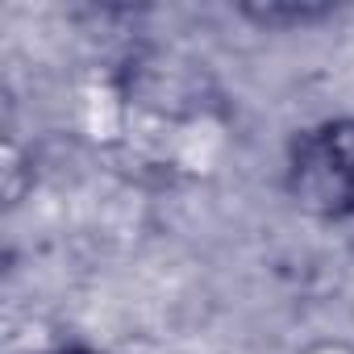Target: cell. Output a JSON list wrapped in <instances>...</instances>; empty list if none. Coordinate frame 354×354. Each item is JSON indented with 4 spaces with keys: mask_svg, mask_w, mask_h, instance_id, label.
I'll use <instances>...</instances> for the list:
<instances>
[{
    "mask_svg": "<svg viewBox=\"0 0 354 354\" xmlns=\"http://www.w3.org/2000/svg\"><path fill=\"white\" fill-rule=\"evenodd\" d=\"M288 192L313 217H354V117L325 121L292 142Z\"/></svg>",
    "mask_w": 354,
    "mask_h": 354,
    "instance_id": "6da1fadb",
    "label": "cell"
},
{
    "mask_svg": "<svg viewBox=\"0 0 354 354\" xmlns=\"http://www.w3.org/2000/svg\"><path fill=\"white\" fill-rule=\"evenodd\" d=\"M242 13H246V17H254V21H263V26H304V21L325 17V13H329V5H267V9L246 5Z\"/></svg>",
    "mask_w": 354,
    "mask_h": 354,
    "instance_id": "7a4b0ae2",
    "label": "cell"
},
{
    "mask_svg": "<svg viewBox=\"0 0 354 354\" xmlns=\"http://www.w3.org/2000/svg\"><path fill=\"white\" fill-rule=\"evenodd\" d=\"M59 354H100V350H88V346H75V350H59Z\"/></svg>",
    "mask_w": 354,
    "mask_h": 354,
    "instance_id": "3957f363",
    "label": "cell"
}]
</instances>
